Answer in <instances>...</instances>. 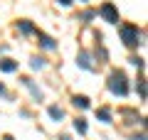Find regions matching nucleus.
<instances>
[{
    "mask_svg": "<svg viewBox=\"0 0 148 140\" xmlns=\"http://www.w3.org/2000/svg\"><path fill=\"white\" fill-rule=\"evenodd\" d=\"M109 91L116 93V96H126V93H128L126 76H123L121 71H111V76H109Z\"/></svg>",
    "mask_w": 148,
    "mask_h": 140,
    "instance_id": "nucleus-1",
    "label": "nucleus"
},
{
    "mask_svg": "<svg viewBox=\"0 0 148 140\" xmlns=\"http://www.w3.org/2000/svg\"><path fill=\"white\" fill-rule=\"evenodd\" d=\"M121 37H123V44L126 47H138L141 42H138V27L136 25H121Z\"/></svg>",
    "mask_w": 148,
    "mask_h": 140,
    "instance_id": "nucleus-2",
    "label": "nucleus"
},
{
    "mask_svg": "<svg viewBox=\"0 0 148 140\" xmlns=\"http://www.w3.org/2000/svg\"><path fill=\"white\" fill-rule=\"evenodd\" d=\"M99 15L104 17L106 22H119V10L111 5V3H104V5L99 7Z\"/></svg>",
    "mask_w": 148,
    "mask_h": 140,
    "instance_id": "nucleus-3",
    "label": "nucleus"
},
{
    "mask_svg": "<svg viewBox=\"0 0 148 140\" xmlns=\"http://www.w3.org/2000/svg\"><path fill=\"white\" fill-rule=\"evenodd\" d=\"M40 42H42L45 49H54V47H57V44H54V39H52V37H47V35H40Z\"/></svg>",
    "mask_w": 148,
    "mask_h": 140,
    "instance_id": "nucleus-4",
    "label": "nucleus"
},
{
    "mask_svg": "<svg viewBox=\"0 0 148 140\" xmlns=\"http://www.w3.org/2000/svg\"><path fill=\"white\" fill-rule=\"evenodd\" d=\"M96 118H101L104 123H111V111L109 108H99L96 111Z\"/></svg>",
    "mask_w": 148,
    "mask_h": 140,
    "instance_id": "nucleus-5",
    "label": "nucleus"
},
{
    "mask_svg": "<svg viewBox=\"0 0 148 140\" xmlns=\"http://www.w3.org/2000/svg\"><path fill=\"white\" fill-rule=\"evenodd\" d=\"M74 106L77 108H89V99L86 96H74Z\"/></svg>",
    "mask_w": 148,
    "mask_h": 140,
    "instance_id": "nucleus-6",
    "label": "nucleus"
},
{
    "mask_svg": "<svg viewBox=\"0 0 148 140\" xmlns=\"http://www.w3.org/2000/svg\"><path fill=\"white\" fill-rule=\"evenodd\" d=\"M15 67L17 64L12 62V59H3V62H0V69H3V71H15Z\"/></svg>",
    "mask_w": 148,
    "mask_h": 140,
    "instance_id": "nucleus-7",
    "label": "nucleus"
},
{
    "mask_svg": "<svg viewBox=\"0 0 148 140\" xmlns=\"http://www.w3.org/2000/svg\"><path fill=\"white\" fill-rule=\"evenodd\" d=\"M49 116H52L54 120H62V118H64V111L57 108V106H52V108H49Z\"/></svg>",
    "mask_w": 148,
    "mask_h": 140,
    "instance_id": "nucleus-8",
    "label": "nucleus"
},
{
    "mask_svg": "<svg viewBox=\"0 0 148 140\" xmlns=\"http://www.w3.org/2000/svg\"><path fill=\"white\" fill-rule=\"evenodd\" d=\"M79 64H82L84 69H91V59H89V54H86V52L79 54Z\"/></svg>",
    "mask_w": 148,
    "mask_h": 140,
    "instance_id": "nucleus-9",
    "label": "nucleus"
},
{
    "mask_svg": "<svg viewBox=\"0 0 148 140\" xmlns=\"http://www.w3.org/2000/svg\"><path fill=\"white\" fill-rule=\"evenodd\" d=\"M74 130H77V133H86V123H84V118H77V120H74Z\"/></svg>",
    "mask_w": 148,
    "mask_h": 140,
    "instance_id": "nucleus-10",
    "label": "nucleus"
},
{
    "mask_svg": "<svg viewBox=\"0 0 148 140\" xmlns=\"http://www.w3.org/2000/svg\"><path fill=\"white\" fill-rule=\"evenodd\" d=\"M20 30L25 32V35H30V32H32V25H30V22H22V25H20Z\"/></svg>",
    "mask_w": 148,
    "mask_h": 140,
    "instance_id": "nucleus-11",
    "label": "nucleus"
},
{
    "mask_svg": "<svg viewBox=\"0 0 148 140\" xmlns=\"http://www.w3.org/2000/svg\"><path fill=\"white\" fill-rule=\"evenodd\" d=\"M42 67H45L42 59H32V69H42Z\"/></svg>",
    "mask_w": 148,
    "mask_h": 140,
    "instance_id": "nucleus-12",
    "label": "nucleus"
},
{
    "mask_svg": "<svg viewBox=\"0 0 148 140\" xmlns=\"http://www.w3.org/2000/svg\"><path fill=\"white\" fill-rule=\"evenodd\" d=\"M59 3H62L64 7H67V5H72V0H59Z\"/></svg>",
    "mask_w": 148,
    "mask_h": 140,
    "instance_id": "nucleus-13",
    "label": "nucleus"
},
{
    "mask_svg": "<svg viewBox=\"0 0 148 140\" xmlns=\"http://www.w3.org/2000/svg\"><path fill=\"white\" fill-rule=\"evenodd\" d=\"M3 93H5V86H3V84H0V96H3Z\"/></svg>",
    "mask_w": 148,
    "mask_h": 140,
    "instance_id": "nucleus-14",
    "label": "nucleus"
}]
</instances>
